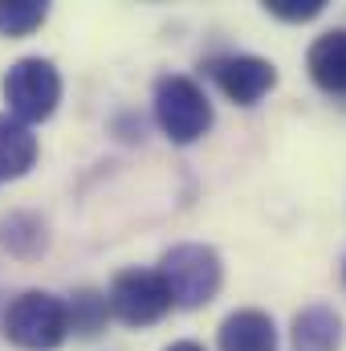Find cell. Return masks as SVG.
Instances as JSON below:
<instances>
[{
  "mask_svg": "<svg viewBox=\"0 0 346 351\" xmlns=\"http://www.w3.org/2000/svg\"><path fill=\"white\" fill-rule=\"evenodd\" d=\"M33 164H37V135L12 114H0V180H21Z\"/></svg>",
  "mask_w": 346,
  "mask_h": 351,
  "instance_id": "obj_10",
  "label": "cell"
},
{
  "mask_svg": "<svg viewBox=\"0 0 346 351\" xmlns=\"http://www.w3.org/2000/svg\"><path fill=\"white\" fill-rule=\"evenodd\" d=\"M159 278H163V286L172 294V306L200 311V306H208L220 294V286H224V262H220V254L212 245L187 241V245H172L163 254Z\"/></svg>",
  "mask_w": 346,
  "mask_h": 351,
  "instance_id": "obj_1",
  "label": "cell"
},
{
  "mask_svg": "<svg viewBox=\"0 0 346 351\" xmlns=\"http://www.w3.org/2000/svg\"><path fill=\"white\" fill-rule=\"evenodd\" d=\"M66 302L49 290H25L4 311V339L21 351H53L66 343Z\"/></svg>",
  "mask_w": 346,
  "mask_h": 351,
  "instance_id": "obj_2",
  "label": "cell"
},
{
  "mask_svg": "<svg viewBox=\"0 0 346 351\" xmlns=\"http://www.w3.org/2000/svg\"><path fill=\"white\" fill-rule=\"evenodd\" d=\"M4 102L16 123H45L62 102V74L49 58H21L4 74Z\"/></svg>",
  "mask_w": 346,
  "mask_h": 351,
  "instance_id": "obj_4",
  "label": "cell"
},
{
  "mask_svg": "<svg viewBox=\"0 0 346 351\" xmlns=\"http://www.w3.org/2000/svg\"><path fill=\"white\" fill-rule=\"evenodd\" d=\"M293 348L297 351H343V319H338V311H330V306H322V302H314V306H306V311H297V319H293Z\"/></svg>",
  "mask_w": 346,
  "mask_h": 351,
  "instance_id": "obj_9",
  "label": "cell"
},
{
  "mask_svg": "<svg viewBox=\"0 0 346 351\" xmlns=\"http://www.w3.org/2000/svg\"><path fill=\"white\" fill-rule=\"evenodd\" d=\"M216 343H220V351H277V327L265 311L245 306L220 323Z\"/></svg>",
  "mask_w": 346,
  "mask_h": 351,
  "instance_id": "obj_7",
  "label": "cell"
},
{
  "mask_svg": "<svg viewBox=\"0 0 346 351\" xmlns=\"http://www.w3.org/2000/svg\"><path fill=\"white\" fill-rule=\"evenodd\" d=\"M0 241L8 245V254L16 258H41L45 245H49V233H45V221L33 217V213H12L0 221Z\"/></svg>",
  "mask_w": 346,
  "mask_h": 351,
  "instance_id": "obj_11",
  "label": "cell"
},
{
  "mask_svg": "<svg viewBox=\"0 0 346 351\" xmlns=\"http://www.w3.org/2000/svg\"><path fill=\"white\" fill-rule=\"evenodd\" d=\"M66 319H70V331H74V335L94 339V335L106 327V319H110L106 294H98V290L82 286V290L74 294V302H66Z\"/></svg>",
  "mask_w": 346,
  "mask_h": 351,
  "instance_id": "obj_12",
  "label": "cell"
},
{
  "mask_svg": "<svg viewBox=\"0 0 346 351\" xmlns=\"http://www.w3.org/2000/svg\"><path fill=\"white\" fill-rule=\"evenodd\" d=\"M343 278H346V265H343Z\"/></svg>",
  "mask_w": 346,
  "mask_h": 351,
  "instance_id": "obj_16",
  "label": "cell"
},
{
  "mask_svg": "<svg viewBox=\"0 0 346 351\" xmlns=\"http://www.w3.org/2000/svg\"><path fill=\"white\" fill-rule=\"evenodd\" d=\"M155 123L172 143L187 147L212 131V102L187 74H163L155 78Z\"/></svg>",
  "mask_w": 346,
  "mask_h": 351,
  "instance_id": "obj_3",
  "label": "cell"
},
{
  "mask_svg": "<svg viewBox=\"0 0 346 351\" xmlns=\"http://www.w3.org/2000/svg\"><path fill=\"white\" fill-rule=\"evenodd\" d=\"M306 70H310L318 90H326L334 98H346V29H330L310 45Z\"/></svg>",
  "mask_w": 346,
  "mask_h": 351,
  "instance_id": "obj_8",
  "label": "cell"
},
{
  "mask_svg": "<svg viewBox=\"0 0 346 351\" xmlns=\"http://www.w3.org/2000/svg\"><path fill=\"white\" fill-rule=\"evenodd\" d=\"M163 351H204V348L191 343V339H179V343H172V348H163Z\"/></svg>",
  "mask_w": 346,
  "mask_h": 351,
  "instance_id": "obj_15",
  "label": "cell"
},
{
  "mask_svg": "<svg viewBox=\"0 0 346 351\" xmlns=\"http://www.w3.org/2000/svg\"><path fill=\"white\" fill-rule=\"evenodd\" d=\"M265 8H269L277 21L302 25V21H314V16H322L326 0H265Z\"/></svg>",
  "mask_w": 346,
  "mask_h": 351,
  "instance_id": "obj_14",
  "label": "cell"
},
{
  "mask_svg": "<svg viewBox=\"0 0 346 351\" xmlns=\"http://www.w3.org/2000/svg\"><path fill=\"white\" fill-rule=\"evenodd\" d=\"M212 78L224 98H232L237 106H253L261 102L269 90L277 86V66L265 62V58H253V53H228V58H216L212 66Z\"/></svg>",
  "mask_w": 346,
  "mask_h": 351,
  "instance_id": "obj_6",
  "label": "cell"
},
{
  "mask_svg": "<svg viewBox=\"0 0 346 351\" xmlns=\"http://www.w3.org/2000/svg\"><path fill=\"white\" fill-rule=\"evenodd\" d=\"M49 16L45 0H0V37H29Z\"/></svg>",
  "mask_w": 346,
  "mask_h": 351,
  "instance_id": "obj_13",
  "label": "cell"
},
{
  "mask_svg": "<svg viewBox=\"0 0 346 351\" xmlns=\"http://www.w3.org/2000/svg\"><path fill=\"white\" fill-rule=\"evenodd\" d=\"M106 306L118 323L127 327H151L159 323L168 311H172V294L159 278V269H143V265H131V269H118L110 278V290H106Z\"/></svg>",
  "mask_w": 346,
  "mask_h": 351,
  "instance_id": "obj_5",
  "label": "cell"
}]
</instances>
